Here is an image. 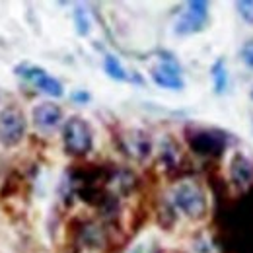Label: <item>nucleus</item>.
Segmentation results:
<instances>
[{
    "instance_id": "obj_1",
    "label": "nucleus",
    "mask_w": 253,
    "mask_h": 253,
    "mask_svg": "<svg viewBox=\"0 0 253 253\" xmlns=\"http://www.w3.org/2000/svg\"><path fill=\"white\" fill-rule=\"evenodd\" d=\"M169 199L173 209L191 220H201L207 216V211H209L207 195L195 181H179L177 185H173Z\"/></svg>"
},
{
    "instance_id": "obj_7",
    "label": "nucleus",
    "mask_w": 253,
    "mask_h": 253,
    "mask_svg": "<svg viewBox=\"0 0 253 253\" xmlns=\"http://www.w3.org/2000/svg\"><path fill=\"white\" fill-rule=\"evenodd\" d=\"M150 78L160 88H166V90H183V86H185L183 76H181V68L171 57H166L156 66H152Z\"/></svg>"
},
{
    "instance_id": "obj_3",
    "label": "nucleus",
    "mask_w": 253,
    "mask_h": 253,
    "mask_svg": "<svg viewBox=\"0 0 253 253\" xmlns=\"http://www.w3.org/2000/svg\"><path fill=\"white\" fill-rule=\"evenodd\" d=\"M26 136V117L18 105H6L0 111V144L4 148L18 146Z\"/></svg>"
},
{
    "instance_id": "obj_4",
    "label": "nucleus",
    "mask_w": 253,
    "mask_h": 253,
    "mask_svg": "<svg viewBox=\"0 0 253 253\" xmlns=\"http://www.w3.org/2000/svg\"><path fill=\"white\" fill-rule=\"evenodd\" d=\"M14 72H16L18 76L26 78L28 82H32L33 86H35L37 90H41L43 94L53 95V97H61V95L64 94L63 84H61L55 76H51L45 68H41V66H35V64H30V63H22L14 68Z\"/></svg>"
},
{
    "instance_id": "obj_2",
    "label": "nucleus",
    "mask_w": 253,
    "mask_h": 253,
    "mask_svg": "<svg viewBox=\"0 0 253 253\" xmlns=\"http://www.w3.org/2000/svg\"><path fill=\"white\" fill-rule=\"evenodd\" d=\"M63 142L66 154L74 158L86 156L94 146V130L82 117H70L63 126Z\"/></svg>"
},
{
    "instance_id": "obj_14",
    "label": "nucleus",
    "mask_w": 253,
    "mask_h": 253,
    "mask_svg": "<svg viewBox=\"0 0 253 253\" xmlns=\"http://www.w3.org/2000/svg\"><path fill=\"white\" fill-rule=\"evenodd\" d=\"M236 8L248 24H253V0H240L236 2Z\"/></svg>"
},
{
    "instance_id": "obj_12",
    "label": "nucleus",
    "mask_w": 253,
    "mask_h": 253,
    "mask_svg": "<svg viewBox=\"0 0 253 253\" xmlns=\"http://www.w3.org/2000/svg\"><path fill=\"white\" fill-rule=\"evenodd\" d=\"M211 78H212L216 94H222L228 88V68H226L224 59H218V61L212 63V66H211Z\"/></svg>"
},
{
    "instance_id": "obj_6",
    "label": "nucleus",
    "mask_w": 253,
    "mask_h": 253,
    "mask_svg": "<svg viewBox=\"0 0 253 253\" xmlns=\"http://www.w3.org/2000/svg\"><path fill=\"white\" fill-rule=\"evenodd\" d=\"M187 142H189L191 150L201 156H216L226 146V136L218 130L199 128L193 132L187 130Z\"/></svg>"
},
{
    "instance_id": "obj_11",
    "label": "nucleus",
    "mask_w": 253,
    "mask_h": 253,
    "mask_svg": "<svg viewBox=\"0 0 253 253\" xmlns=\"http://www.w3.org/2000/svg\"><path fill=\"white\" fill-rule=\"evenodd\" d=\"M103 70L109 78L113 80H119V82H125V80H132L128 76V72L125 70V66L121 64V61L115 57V55H105L103 57Z\"/></svg>"
},
{
    "instance_id": "obj_5",
    "label": "nucleus",
    "mask_w": 253,
    "mask_h": 253,
    "mask_svg": "<svg viewBox=\"0 0 253 253\" xmlns=\"http://www.w3.org/2000/svg\"><path fill=\"white\" fill-rule=\"evenodd\" d=\"M209 22V2L205 0H191L187 2V10L175 22L177 35H189L201 32Z\"/></svg>"
},
{
    "instance_id": "obj_16",
    "label": "nucleus",
    "mask_w": 253,
    "mask_h": 253,
    "mask_svg": "<svg viewBox=\"0 0 253 253\" xmlns=\"http://www.w3.org/2000/svg\"><path fill=\"white\" fill-rule=\"evenodd\" d=\"M72 99L78 101V103H86V101H90V94L80 90V92H74V94H72Z\"/></svg>"
},
{
    "instance_id": "obj_8",
    "label": "nucleus",
    "mask_w": 253,
    "mask_h": 253,
    "mask_svg": "<svg viewBox=\"0 0 253 253\" xmlns=\"http://www.w3.org/2000/svg\"><path fill=\"white\" fill-rule=\"evenodd\" d=\"M33 123L41 128H53L63 121V109L53 101L37 103L32 111Z\"/></svg>"
},
{
    "instance_id": "obj_15",
    "label": "nucleus",
    "mask_w": 253,
    "mask_h": 253,
    "mask_svg": "<svg viewBox=\"0 0 253 253\" xmlns=\"http://www.w3.org/2000/svg\"><path fill=\"white\" fill-rule=\"evenodd\" d=\"M242 61L253 68V39L244 43V47H242Z\"/></svg>"
},
{
    "instance_id": "obj_13",
    "label": "nucleus",
    "mask_w": 253,
    "mask_h": 253,
    "mask_svg": "<svg viewBox=\"0 0 253 253\" xmlns=\"http://www.w3.org/2000/svg\"><path fill=\"white\" fill-rule=\"evenodd\" d=\"M74 24H76V32L80 33V35H88L90 33V14H88V10L86 8H82V6H78L76 10H74Z\"/></svg>"
},
{
    "instance_id": "obj_9",
    "label": "nucleus",
    "mask_w": 253,
    "mask_h": 253,
    "mask_svg": "<svg viewBox=\"0 0 253 253\" xmlns=\"http://www.w3.org/2000/svg\"><path fill=\"white\" fill-rule=\"evenodd\" d=\"M123 148L130 156H134V158H144L150 152L148 136L144 132H138V130L126 132L125 136H123Z\"/></svg>"
},
{
    "instance_id": "obj_10",
    "label": "nucleus",
    "mask_w": 253,
    "mask_h": 253,
    "mask_svg": "<svg viewBox=\"0 0 253 253\" xmlns=\"http://www.w3.org/2000/svg\"><path fill=\"white\" fill-rule=\"evenodd\" d=\"M230 175H232L234 183H238V185H246V183L252 181L253 168H252V164H250V160L246 158L244 154H236V156L232 158Z\"/></svg>"
},
{
    "instance_id": "obj_18",
    "label": "nucleus",
    "mask_w": 253,
    "mask_h": 253,
    "mask_svg": "<svg viewBox=\"0 0 253 253\" xmlns=\"http://www.w3.org/2000/svg\"><path fill=\"white\" fill-rule=\"evenodd\" d=\"M252 99H253V92H252Z\"/></svg>"
},
{
    "instance_id": "obj_17",
    "label": "nucleus",
    "mask_w": 253,
    "mask_h": 253,
    "mask_svg": "<svg viewBox=\"0 0 253 253\" xmlns=\"http://www.w3.org/2000/svg\"><path fill=\"white\" fill-rule=\"evenodd\" d=\"M130 253H144V252H142V248H134V250H132Z\"/></svg>"
}]
</instances>
